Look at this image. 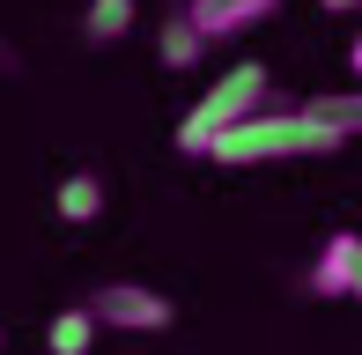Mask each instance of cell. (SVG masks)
I'll return each mask as SVG.
<instances>
[{
	"instance_id": "cell-8",
	"label": "cell",
	"mask_w": 362,
	"mask_h": 355,
	"mask_svg": "<svg viewBox=\"0 0 362 355\" xmlns=\"http://www.w3.org/2000/svg\"><path fill=\"white\" fill-rule=\"evenodd\" d=\"M156 52H163V67H200V52H207V37L192 30V15L177 8L170 23H163V37H156Z\"/></svg>"
},
{
	"instance_id": "cell-11",
	"label": "cell",
	"mask_w": 362,
	"mask_h": 355,
	"mask_svg": "<svg viewBox=\"0 0 362 355\" xmlns=\"http://www.w3.org/2000/svg\"><path fill=\"white\" fill-rule=\"evenodd\" d=\"M325 15H362V0H318Z\"/></svg>"
},
{
	"instance_id": "cell-10",
	"label": "cell",
	"mask_w": 362,
	"mask_h": 355,
	"mask_svg": "<svg viewBox=\"0 0 362 355\" xmlns=\"http://www.w3.org/2000/svg\"><path fill=\"white\" fill-rule=\"evenodd\" d=\"M81 30H89L96 45H119L126 30H134V0H89V15H81Z\"/></svg>"
},
{
	"instance_id": "cell-2",
	"label": "cell",
	"mask_w": 362,
	"mask_h": 355,
	"mask_svg": "<svg viewBox=\"0 0 362 355\" xmlns=\"http://www.w3.org/2000/svg\"><path fill=\"white\" fill-rule=\"evenodd\" d=\"M252 111H267V67L244 59V67H229L222 82H207V96L177 119V149L185 156H215V141L229 134V126H244Z\"/></svg>"
},
{
	"instance_id": "cell-4",
	"label": "cell",
	"mask_w": 362,
	"mask_h": 355,
	"mask_svg": "<svg viewBox=\"0 0 362 355\" xmlns=\"http://www.w3.org/2000/svg\"><path fill=\"white\" fill-rule=\"evenodd\" d=\"M310 296L325 303H362V237L355 230H333L310 260Z\"/></svg>"
},
{
	"instance_id": "cell-3",
	"label": "cell",
	"mask_w": 362,
	"mask_h": 355,
	"mask_svg": "<svg viewBox=\"0 0 362 355\" xmlns=\"http://www.w3.org/2000/svg\"><path fill=\"white\" fill-rule=\"evenodd\" d=\"M89 311H96V326H111V333H163L177 318V303L156 296V289H141V281H104L89 296Z\"/></svg>"
},
{
	"instance_id": "cell-12",
	"label": "cell",
	"mask_w": 362,
	"mask_h": 355,
	"mask_svg": "<svg viewBox=\"0 0 362 355\" xmlns=\"http://www.w3.org/2000/svg\"><path fill=\"white\" fill-rule=\"evenodd\" d=\"M348 67H355V74H362V30H355V45H348Z\"/></svg>"
},
{
	"instance_id": "cell-5",
	"label": "cell",
	"mask_w": 362,
	"mask_h": 355,
	"mask_svg": "<svg viewBox=\"0 0 362 355\" xmlns=\"http://www.w3.org/2000/svg\"><path fill=\"white\" fill-rule=\"evenodd\" d=\"M274 8H281V0H185L192 30H200L207 45H215V37H244V30H252V23H267Z\"/></svg>"
},
{
	"instance_id": "cell-1",
	"label": "cell",
	"mask_w": 362,
	"mask_h": 355,
	"mask_svg": "<svg viewBox=\"0 0 362 355\" xmlns=\"http://www.w3.org/2000/svg\"><path fill=\"white\" fill-rule=\"evenodd\" d=\"M340 134L310 111H252L244 126H229L215 141V163L252 170V163H303V156H333Z\"/></svg>"
},
{
	"instance_id": "cell-6",
	"label": "cell",
	"mask_w": 362,
	"mask_h": 355,
	"mask_svg": "<svg viewBox=\"0 0 362 355\" xmlns=\"http://www.w3.org/2000/svg\"><path fill=\"white\" fill-rule=\"evenodd\" d=\"M45 348H52V355H89L96 348V311H89V303L59 311L52 326H45Z\"/></svg>"
},
{
	"instance_id": "cell-7",
	"label": "cell",
	"mask_w": 362,
	"mask_h": 355,
	"mask_svg": "<svg viewBox=\"0 0 362 355\" xmlns=\"http://www.w3.org/2000/svg\"><path fill=\"white\" fill-rule=\"evenodd\" d=\"M59 215H67V222H96V215H104V178H96V170H74V178H59Z\"/></svg>"
},
{
	"instance_id": "cell-9",
	"label": "cell",
	"mask_w": 362,
	"mask_h": 355,
	"mask_svg": "<svg viewBox=\"0 0 362 355\" xmlns=\"http://www.w3.org/2000/svg\"><path fill=\"white\" fill-rule=\"evenodd\" d=\"M310 119H325L340 141H362V89H340V96H310Z\"/></svg>"
}]
</instances>
